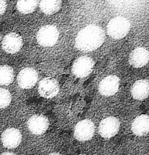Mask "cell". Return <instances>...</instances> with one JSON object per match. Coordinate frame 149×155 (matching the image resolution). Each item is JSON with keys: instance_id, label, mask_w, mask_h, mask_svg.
I'll list each match as a JSON object with an SVG mask.
<instances>
[{"instance_id": "obj_17", "label": "cell", "mask_w": 149, "mask_h": 155, "mask_svg": "<svg viewBox=\"0 0 149 155\" xmlns=\"http://www.w3.org/2000/svg\"><path fill=\"white\" fill-rule=\"evenodd\" d=\"M14 79L13 69L8 65L0 66V85H9Z\"/></svg>"}, {"instance_id": "obj_19", "label": "cell", "mask_w": 149, "mask_h": 155, "mask_svg": "<svg viewBox=\"0 0 149 155\" xmlns=\"http://www.w3.org/2000/svg\"><path fill=\"white\" fill-rule=\"evenodd\" d=\"M12 100L11 93L5 88H0V108L8 107Z\"/></svg>"}, {"instance_id": "obj_2", "label": "cell", "mask_w": 149, "mask_h": 155, "mask_svg": "<svg viewBox=\"0 0 149 155\" xmlns=\"http://www.w3.org/2000/svg\"><path fill=\"white\" fill-rule=\"evenodd\" d=\"M129 21L124 17L114 18L107 25V33L112 38L120 40L124 38L129 32Z\"/></svg>"}, {"instance_id": "obj_18", "label": "cell", "mask_w": 149, "mask_h": 155, "mask_svg": "<svg viewBox=\"0 0 149 155\" xmlns=\"http://www.w3.org/2000/svg\"><path fill=\"white\" fill-rule=\"evenodd\" d=\"M38 5V0H18L16 7L22 14H28L33 12Z\"/></svg>"}, {"instance_id": "obj_3", "label": "cell", "mask_w": 149, "mask_h": 155, "mask_svg": "<svg viewBox=\"0 0 149 155\" xmlns=\"http://www.w3.org/2000/svg\"><path fill=\"white\" fill-rule=\"evenodd\" d=\"M59 31L52 25H47L41 27L37 34V40L38 44L44 47H51L58 41Z\"/></svg>"}, {"instance_id": "obj_12", "label": "cell", "mask_w": 149, "mask_h": 155, "mask_svg": "<svg viewBox=\"0 0 149 155\" xmlns=\"http://www.w3.org/2000/svg\"><path fill=\"white\" fill-rule=\"evenodd\" d=\"M1 139L5 147L14 149L20 145L22 140V135L18 129L9 128L3 132Z\"/></svg>"}, {"instance_id": "obj_16", "label": "cell", "mask_w": 149, "mask_h": 155, "mask_svg": "<svg viewBox=\"0 0 149 155\" xmlns=\"http://www.w3.org/2000/svg\"><path fill=\"white\" fill-rule=\"evenodd\" d=\"M61 4V0H41L40 8L44 14L51 15L60 9Z\"/></svg>"}, {"instance_id": "obj_1", "label": "cell", "mask_w": 149, "mask_h": 155, "mask_svg": "<svg viewBox=\"0 0 149 155\" xmlns=\"http://www.w3.org/2000/svg\"><path fill=\"white\" fill-rule=\"evenodd\" d=\"M105 39V32L100 27L89 25L78 33L76 38V46L79 51L91 52L100 47Z\"/></svg>"}, {"instance_id": "obj_7", "label": "cell", "mask_w": 149, "mask_h": 155, "mask_svg": "<svg viewBox=\"0 0 149 155\" xmlns=\"http://www.w3.org/2000/svg\"><path fill=\"white\" fill-rule=\"evenodd\" d=\"M38 78L36 70L31 68H26L21 70L18 75V83L19 86L23 89L33 88Z\"/></svg>"}, {"instance_id": "obj_21", "label": "cell", "mask_w": 149, "mask_h": 155, "mask_svg": "<svg viewBox=\"0 0 149 155\" xmlns=\"http://www.w3.org/2000/svg\"><path fill=\"white\" fill-rule=\"evenodd\" d=\"M2 154H14V153L11 152H5V153H3Z\"/></svg>"}, {"instance_id": "obj_13", "label": "cell", "mask_w": 149, "mask_h": 155, "mask_svg": "<svg viewBox=\"0 0 149 155\" xmlns=\"http://www.w3.org/2000/svg\"><path fill=\"white\" fill-rule=\"evenodd\" d=\"M130 64L136 68L145 66L148 62V51L144 47H139L134 50L129 57Z\"/></svg>"}, {"instance_id": "obj_5", "label": "cell", "mask_w": 149, "mask_h": 155, "mask_svg": "<svg viewBox=\"0 0 149 155\" xmlns=\"http://www.w3.org/2000/svg\"><path fill=\"white\" fill-rule=\"evenodd\" d=\"M120 122L114 117H108L103 120L100 124L98 131L100 135L105 138H110L117 134L120 129Z\"/></svg>"}, {"instance_id": "obj_8", "label": "cell", "mask_w": 149, "mask_h": 155, "mask_svg": "<svg viewBox=\"0 0 149 155\" xmlns=\"http://www.w3.org/2000/svg\"><path fill=\"white\" fill-rule=\"evenodd\" d=\"M120 84V81L118 77L114 75H108L100 82L98 91L103 96H112L118 91Z\"/></svg>"}, {"instance_id": "obj_20", "label": "cell", "mask_w": 149, "mask_h": 155, "mask_svg": "<svg viewBox=\"0 0 149 155\" xmlns=\"http://www.w3.org/2000/svg\"><path fill=\"white\" fill-rule=\"evenodd\" d=\"M6 7L7 5L6 0H0V16L5 12Z\"/></svg>"}, {"instance_id": "obj_6", "label": "cell", "mask_w": 149, "mask_h": 155, "mask_svg": "<svg viewBox=\"0 0 149 155\" xmlns=\"http://www.w3.org/2000/svg\"><path fill=\"white\" fill-rule=\"evenodd\" d=\"M94 132V124L90 120L85 119L78 123L74 130V137L79 141H87L93 137Z\"/></svg>"}, {"instance_id": "obj_22", "label": "cell", "mask_w": 149, "mask_h": 155, "mask_svg": "<svg viewBox=\"0 0 149 155\" xmlns=\"http://www.w3.org/2000/svg\"><path fill=\"white\" fill-rule=\"evenodd\" d=\"M1 33H0V41H1Z\"/></svg>"}, {"instance_id": "obj_4", "label": "cell", "mask_w": 149, "mask_h": 155, "mask_svg": "<svg viewBox=\"0 0 149 155\" xmlns=\"http://www.w3.org/2000/svg\"><path fill=\"white\" fill-rule=\"evenodd\" d=\"M94 66V62L91 58L81 56L74 61L72 72L75 76L79 78H84L92 72Z\"/></svg>"}, {"instance_id": "obj_10", "label": "cell", "mask_w": 149, "mask_h": 155, "mask_svg": "<svg viewBox=\"0 0 149 155\" xmlns=\"http://www.w3.org/2000/svg\"><path fill=\"white\" fill-rule=\"evenodd\" d=\"M27 126L28 130L33 134L42 135L47 130L49 126V121L45 116L36 114L28 119Z\"/></svg>"}, {"instance_id": "obj_15", "label": "cell", "mask_w": 149, "mask_h": 155, "mask_svg": "<svg viewBox=\"0 0 149 155\" xmlns=\"http://www.w3.org/2000/svg\"><path fill=\"white\" fill-rule=\"evenodd\" d=\"M148 81L142 79L136 81L131 88L133 98L137 100H143L148 97Z\"/></svg>"}, {"instance_id": "obj_9", "label": "cell", "mask_w": 149, "mask_h": 155, "mask_svg": "<svg viewBox=\"0 0 149 155\" xmlns=\"http://www.w3.org/2000/svg\"><path fill=\"white\" fill-rule=\"evenodd\" d=\"M59 90L58 82L52 78L42 79L38 87V91L41 97L45 98H52L57 95Z\"/></svg>"}, {"instance_id": "obj_11", "label": "cell", "mask_w": 149, "mask_h": 155, "mask_svg": "<svg viewBox=\"0 0 149 155\" xmlns=\"http://www.w3.org/2000/svg\"><path fill=\"white\" fill-rule=\"evenodd\" d=\"M23 45L22 37L16 33H10L5 36L2 41V48L9 54L16 53Z\"/></svg>"}, {"instance_id": "obj_14", "label": "cell", "mask_w": 149, "mask_h": 155, "mask_svg": "<svg viewBox=\"0 0 149 155\" xmlns=\"http://www.w3.org/2000/svg\"><path fill=\"white\" fill-rule=\"evenodd\" d=\"M149 118L147 114L137 116L132 124V131L137 136H144L148 134Z\"/></svg>"}]
</instances>
